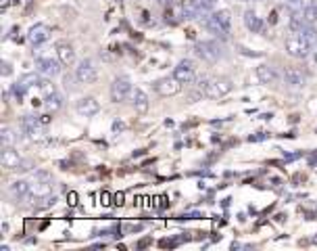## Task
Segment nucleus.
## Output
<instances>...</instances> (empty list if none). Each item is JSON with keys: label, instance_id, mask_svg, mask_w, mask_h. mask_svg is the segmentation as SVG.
I'll use <instances>...</instances> for the list:
<instances>
[{"label": "nucleus", "instance_id": "obj_1", "mask_svg": "<svg viewBox=\"0 0 317 251\" xmlns=\"http://www.w3.org/2000/svg\"><path fill=\"white\" fill-rule=\"evenodd\" d=\"M199 88L209 98H221L234 90V82L230 78H201Z\"/></svg>", "mask_w": 317, "mask_h": 251}, {"label": "nucleus", "instance_id": "obj_2", "mask_svg": "<svg viewBox=\"0 0 317 251\" xmlns=\"http://www.w3.org/2000/svg\"><path fill=\"white\" fill-rule=\"evenodd\" d=\"M315 48V44L305 36V33H290L286 38V53L294 59H307L311 55V50Z\"/></svg>", "mask_w": 317, "mask_h": 251}, {"label": "nucleus", "instance_id": "obj_3", "mask_svg": "<svg viewBox=\"0 0 317 251\" xmlns=\"http://www.w3.org/2000/svg\"><path fill=\"white\" fill-rule=\"evenodd\" d=\"M132 92H134V86H132L130 78L119 76L113 80V84H111V100L113 103H123V100H128V96H132Z\"/></svg>", "mask_w": 317, "mask_h": 251}, {"label": "nucleus", "instance_id": "obj_4", "mask_svg": "<svg viewBox=\"0 0 317 251\" xmlns=\"http://www.w3.org/2000/svg\"><path fill=\"white\" fill-rule=\"evenodd\" d=\"M194 53H196V57H201V59L207 61V63H217V61L223 57L221 46H219L215 40H211V42H196Z\"/></svg>", "mask_w": 317, "mask_h": 251}, {"label": "nucleus", "instance_id": "obj_5", "mask_svg": "<svg viewBox=\"0 0 317 251\" xmlns=\"http://www.w3.org/2000/svg\"><path fill=\"white\" fill-rule=\"evenodd\" d=\"M173 78L182 84H192L196 80V65L192 59H182L173 69Z\"/></svg>", "mask_w": 317, "mask_h": 251}, {"label": "nucleus", "instance_id": "obj_6", "mask_svg": "<svg viewBox=\"0 0 317 251\" xmlns=\"http://www.w3.org/2000/svg\"><path fill=\"white\" fill-rule=\"evenodd\" d=\"M3 165L7 170H23V172L29 170V163L13 147H3Z\"/></svg>", "mask_w": 317, "mask_h": 251}, {"label": "nucleus", "instance_id": "obj_7", "mask_svg": "<svg viewBox=\"0 0 317 251\" xmlns=\"http://www.w3.org/2000/svg\"><path fill=\"white\" fill-rule=\"evenodd\" d=\"M282 78H284V82L288 84V86L292 88H303L307 84V74L301 69V67H284V74H282Z\"/></svg>", "mask_w": 317, "mask_h": 251}, {"label": "nucleus", "instance_id": "obj_8", "mask_svg": "<svg viewBox=\"0 0 317 251\" xmlns=\"http://www.w3.org/2000/svg\"><path fill=\"white\" fill-rule=\"evenodd\" d=\"M75 78L80 84H92L96 82L98 78V71H96V67L90 59H84L80 65H77V69H75Z\"/></svg>", "mask_w": 317, "mask_h": 251}, {"label": "nucleus", "instance_id": "obj_9", "mask_svg": "<svg viewBox=\"0 0 317 251\" xmlns=\"http://www.w3.org/2000/svg\"><path fill=\"white\" fill-rule=\"evenodd\" d=\"M52 191H55V182H52V180H36L31 184V191H29L27 199L31 201V205H33L38 199H42L46 195H52Z\"/></svg>", "mask_w": 317, "mask_h": 251}, {"label": "nucleus", "instance_id": "obj_10", "mask_svg": "<svg viewBox=\"0 0 317 251\" xmlns=\"http://www.w3.org/2000/svg\"><path fill=\"white\" fill-rule=\"evenodd\" d=\"M61 61H57V59H52V57H40L38 61H36V67H38V74H42V76H46V78H55V76H59L61 74Z\"/></svg>", "mask_w": 317, "mask_h": 251}, {"label": "nucleus", "instance_id": "obj_11", "mask_svg": "<svg viewBox=\"0 0 317 251\" xmlns=\"http://www.w3.org/2000/svg\"><path fill=\"white\" fill-rule=\"evenodd\" d=\"M154 90L161 96H175L182 90V82H178L173 76L171 78H163V80L154 82Z\"/></svg>", "mask_w": 317, "mask_h": 251}, {"label": "nucleus", "instance_id": "obj_12", "mask_svg": "<svg viewBox=\"0 0 317 251\" xmlns=\"http://www.w3.org/2000/svg\"><path fill=\"white\" fill-rule=\"evenodd\" d=\"M48 38H50V27L44 25V23L31 25L29 31H27V42H29L31 46H40V44H44Z\"/></svg>", "mask_w": 317, "mask_h": 251}, {"label": "nucleus", "instance_id": "obj_13", "mask_svg": "<svg viewBox=\"0 0 317 251\" xmlns=\"http://www.w3.org/2000/svg\"><path fill=\"white\" fill-rule=\"evenodd\" d=\"M75 111L84 117H92L100 111V103L94 98V96H82L77 103H75Z\"/></svg>", "mask_w": 317, "mask_h": 251}, {"label": "nucleus", "instance_id": "obj_14", "mask_svg": "<svg viewBox=\"0 0 317 251\" xmlns=\"http://www.w3.org/2000/svg\"><path fill=\"white\" fill-rule=\"evenodd\" d=\"M40 120L38 117H33V115H23L21 117V130L23 134L29 138V140H38L40 138Z\"/></svg>", "mask_w": 317, "mask_h": 251}, {"label": "nucleus", "instance_id": "obj_15", "mask_svg": "<svg viewBox=\"0 0 317 251\" xmlns=\"http://www.w3.org/2000/svg\"><path fill=\"white\" fill-rule=\"evenodd\" d=\"M180 7H182V17H184V19H196V17L205 15V11L201 7V0H182Z\"/></svg>", "mask_w": 317, "mask_h": 251}, {"label": "nucleus", "instance_id": "obj_16", "mask_svg": "<svg viewBox=\"0 0 317 251\" xmlns=\"http://www.w3.org/2000/svg\"><path fill=\"white\" fill-rule=\"evenodd\" d=\"M57 55H59V61L67 67H71L75 63V50L69 42H57Z\"/></svg>", "mask_w": 317, "mask_h": 251}, {"label": "nucleus", "instance_id": "obj_17", "mask_svg": "<svg viewBox=\"0 0 317 251\" xmlns=\"http://www.w3.org/2000/svg\"><path fill=\"white\" fill-rule=\"evenodd\" d=\"M203 25H205V27H207L211 33H215V36H219V38H223V40L227 38V33H230V31H227V29H225V27H223V25L217 21V17H215L213 13H211V15H205V17H203Z\"/></svg>", "mask_w": 317, "mask_h": 251}, {"label": "nucleus", "instance_id": "obj_18", "mask_svg": "<svg viewBox=\"0 0 317 251\" xmlns=\"http://www.w3.org/2000/svg\"><path fill=\"white\" fill-rule=\"evenodd\" d=\"M244 25L249 27L253 33L263 31V21H261V17L257 15L255 9H246V11H244Z\"/></svg>", "mask_w": 317, "mask_h": 251}, {"label": "nucleus", "instance_id": "obj_19", "mask_svg": "<svg viewBox=\"0 0 317 251\" xmlns=\"http://www.w3.org/2000/svg\"><path fill=\"white\" fill-rule=\"evenodd\" d=\"M132 103H134V109H136L138 113H146L148 107H150L148 96H146V92H144L142 88H134V92H132Z\"/></svg>", "mask_w": 317, "mask_h": 251}, {"label": "nucleus", "instance_id": "obj_20", "mask_svg": "<svg viewBox=\"0 0 317 251\" xmlns=\"http://www.w3.org/2000/svg\"><path fill=\"white\" fill-rule=\"evenodd\" d=\"M31 191V184L27 180H15L13 184H9V195L15 197V199H23L27 197Z\"/></svg>", "mask_w": 317, "mask_h": 251}, {"label": "nucleus", "instance_id": "obj_21", "mask_svg": "<svg viewBox=\"0 0 317 251\" xmlns=\"http://www.w3.org/2000/svg\"><path fill=\"white\" fill-rule=\"evenodd\" d=\"M257 78L261 80V84H275L278 82V71L271 65H259L257 67Z\"/></svg>", "mask_w": 317, "mask_h": 251}, {"label": "nucleus", "instance_id": "obj_22", "mask_svg": "<svg viewBox=\"0 0 317 251\" xmlns=\"http://www.w3.org/2000/svg\"><path fill=\"white\" fill-rule=\"evenodd\" d=\"M0 140H3V147H13V145L17 142V134H15V130L9 128V126H5L3 132H0Z\"/></svg>", "mask_w": 317, "mask_h": 251}, {"label": "nucleus", "instance_id": "obj_23", "mask_svg": "<svg viewBox=\"0 0 317 251\" xmlns=\"http://www.w3.org/2000/svg\"><path fill=\"white\" fill-rule=\"evenodd\" d=\"M303 15H305L307 23H315L317 21V0H311V3L303 9Z\"/></svg>", "mask_w": 317, "mask_h": 251}, {"label": "nucleus", "instance_id": "obj_24", "mask_svg": "<svg viewBox=\"0 0 317 251\" xmlns=\"http://www.w3.org/2000/svg\"><path fill=\"white\" fill-rule=\"evenodd\" d=\"M38 88H40V92H42L44 98L57 92V86L52 84V78H42V82H40V86H38Z\"/></svg>", "mask_w": 317, "mask_h": 251}, {"label": "nucleus", "instance_id": "obj_25", "mask_svg": "<svg viewBox=\"0 0 317 251\" xmlns=\"http://www.w3.org/2000/svg\"><path fill=\"white\" fill-rule=\"evenodd\" d=\"M46 107H48L50 111H59V109L63 107V96H61L59 92L46 96Z\"/></svg>", "mask_w": 317, "mask_h": 251}, {"label": "nucleus", "instance_id": "obj_26", "mask_svg": "<svg viewBox=\"0 0 317 251\" xmlns=\"http://www.w3.org/2000/svg\"><path fill=\"white\" fill-rule=\"evenodd\" d=\"M213 15L217 17V21H219L227 31H230V27H232V13H230V11H215Z\"/></svg>", "mask_w": 317, "mask_h": 251}, {"label": "nucleus", "instance_id": "obj_27", "mask_svg": "<svg viewBox=\"0 0 317 251\" xmlns=\"http://www.w3.org/2000/svg\"><path fill=\"white\" fill-rule=\"evenodd\" d=\"M55 203H57V195L52 193V195H46V197L38 199V201H36V203H33V205H36L38 209H46V207H52Z\"/></svg>", "mask_w": 317, "mask_h": 251}, {"label": "nucleus", "instance_id": "obj_28", "mask_svg": "<svg viewBox=\"0 0 317 251\" xmlns=\"http://www.w3.org/2000/svg\"><path fill=\"white\" fill-rule=\"evenodd\" d=\"M284 5H286V9H288L290 15H294V13H303V9H305L303 0H286Z\"/></svg>", "mask_w": 317, "mask_h": 251}, {"label": "nucleus", "instance_id": "obj_29", "mask_svg": "<svg viewBox=\"0 0 317 251\" xmlns=\"http://www.w3.org/2000/svg\"><path fill=\"white\" fill-rule=\"evenodd\" d=\"M215 5H217V0H201V7H203V11H205V13L213 11V9H215Z\"/></svg>", "mask_w": 317, "mask_h": 251}, {"label": "nucleus", "instance_id": "obj_30", "mask_svg": "<svg viewBox=\"0 0 317 251\" xmlns=\"http://www.w3.org/2000/svg\"><path fill=\"white\" fill-rule=\"evenodd\" d=\"M265 138H269L267 132H259V134H253V136H249L251 142H261V140H265Z\"/></svg>", "mask_w": 317, "mask_h": 251}, {"label": "nucleus", "instance_id": "obj_31", "mask_svg": "<svg viewBox=\"0 0 317 251\" xmlns=\"http://www.w3.org/2000/svg\"><path fill=\"white\" fill-rule=\"evenodd\" d=\"M33 178H36V180H52V176H50L48 172H44V170L36 172V174H33Z\"/></svg>", "mask_w": 317, "mask_h": 251}, {"label": "nucleus", "instance_id": "obj_32", "mask_svg": "<svg viewBox=\"0 0 317 251\" xmlns=\"http://www.w3.org/2000/svg\"><path fill=\"white\" fill-rule=\"evenodd\" d=\"M0 71H3V76H11V74H13L11 63H9V61H3V69H0Z\"/></svg>", "mask_w": 317, "mask_h": 251}, {"label": "nucleus", "instance_id": "obj_33", "mask_svg": "<svg viewBox=\"0 0 317 251\" xmlns=\"http://www.w3.org/2000/svg\"><path fill=\"white\" fill-rule=\"evenodd\" d=\"M100 203H102L104 207H109V205H111V195H109V193H102V195H100Z\"/></svg>", "mask_w": 317, "mask_h": 251}, {"label": "nucleus", "instance_id": "obj_34", "mask_svg": "<svg viewBox=\"0 0 317 251\" xmlns=\"http://www.w3.org/2000/svg\"><path fill=\"white\" fill-rule=\"evenodd\" d=\"M196 218H203V216L196 213V211H192V213H184V216H180V220H196Z\"/></svg>", "mask_w": 317, "mask_h": 251}, {"label": "nucleus", "instance_id": "obj_35", "mask_svg": "<svg viewBox=\"0 0 317 251\" xmlns=\"http://www.w3.org/2000/svg\"><path fill=\"white\" fill-rule=\"evenodd\" d=\"M142 224H126V232H140Z\"/></svg>", "mask_w": 317, "mask_h": 251}, {"label": "nucleus", "instance_id": "obj_36", "mask_svg": "<svg viewBox=\"0 0 317 251\" xmlns=\"http://www.w3.org/2000/svg\"><path fill=\"white\" fill-rule=\"evenodd\" d=\"M67 199H69V205H75V203H77V195H75V193H69Z\"/></svg>", "mask_w": 317, "mask_h": 251}, {"label": "nucleus", "instance_id": "obj_37", "mask_svg": "<svg viewBox=\"0 0 317 251\" xmlns=\"http://www.w3.org/2000/svg\"><path fill=\"white\" fill-rule=\"evenodd\" d=\"M115 205H123V193H119V195H115Z\"/></svg>", "mask_w": 317, "mask_h": 251}, {"label": "nucleus", "instance_id": "obj_38", "mask_svg": "<svg viewBox=\"0 0 317 251\" xmlns=\"http://www.w3.org/2000/svg\"><path fill=\"white\" fill-rule=\"evenodd\" d=\"M40 124H42V126L50 124V115H40Z\"/></svg>", "mask_w": 317, "mask_h": 251}, {"label": "nucleus", "instance_id": "obj_39", "mask_svg": "<svg viewBox=\"0 0 317 251\" xmlns=\"http://www.w3.org/2000/svg\"><path fill=\"white\" fill-rule=\"evenodd\" d=\"M19 3V0H3V9H7L9 5H17Z\"/></svg>", "mask_w": 317, "mask_h": 251}, {"label": "nucleus", "instance_id": "obj_40", "mask_svg": "<svg viewBox=\"0 0 317 251\" xmlns=\"http://www.w3.org/2000/svg\"><path fill=\"white\" fill-rule=\"evenodd\" d=\"M309 163H311L313 167H317V153H313V155L309 157Z\"/></svg>", "mask_w": 317, "mask_h": 251}, {"label": "nucleus", "instance_id": "obj_41", "mask_svg": "<svg viewBox=\"0 0 317 251\" xmlns=\"http://www.w3.org/2000/svg\"><path fill=\"white\" fill-rule=\"evenodd\" d=\"M31 105H33V107H42V100H40V98H33Z\"/></svg>", "mask_w": 317, "mask_h": 251}, {"label": "nucleus", "instance_id": "obj_42", "mask_svg": "<svg viewBox=\"0 0 317 251\" xmlns=\"http://www.w3.org/2000/svg\"><path fill=\"white\" fill-rule=\"evenodd\" d=\"M148 243H150V239H144V241H140V243H138V247H140V249H142V247H146Z\"/></svg>", "mask_w": 317, "mask_h": 251}, {"label": "nucleus", "instance_id": "obj_43", "mask_svg": "<svg viewBox=\"0 0 317 251\" xmlns=\"http://www.w3.org/2000/svg\"><path fill=\"white\" fill-rule=\"evenodd\" d=\"M156 3H158V5H167V0H156Z\"/></svg>", "mask_w": 317, "mask_h": 251}, {"label": "nucleus", "instance_id": "obj_44", "mask_svg": "<svg viewBox=\"0 0 317 251\" xmlns=\"http://www.w3.org/2000/svg\"><path fill=\"white\" fill-rule=\"evenodd\" d=\"M315 63H317V48H315Z\"/></svg>", "mask_w": 317, "mask_h": 251}, {"label": "nucleus", "instance_id": "obj_45", "mask_svg": "<svg viewBox=\"0 0 317 251\" xmlns=\"http://www.w3.org/2000/svg\"><path fill=\"white\" fill-rule=\"evenodd\" d=\"M240 3H251V0H240Z\"/></svg>", "mask_w": 317, "mask_h": 251}, {"label": "nucleus", "instance_id": "obj_46", "mask_svg": "<svg viewBox=\"0 0 317 251\" xmlns=\"http://www.w3.org/2000/svg\"><path fill=\"white\" fill-rule=\"evenodd\" d=\"M313 243H317V237H315V239H313Z\"/></svg>", "mask_w": 317, "mask_h": 251}, {"label": "nucleus", "instance_id": "obj_47", "mask_svg": "<svg viewBox=\"0 0 317 251\" xmlns=\"http://www.w3.org/2000/svg\"><path fill=\"white\" fill-rule=\"evenodd\" d=\"M136 3H140V0H136Z\"/></svg>", "mask_w": 317, "mask_h": 251}]
</instances>
